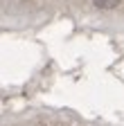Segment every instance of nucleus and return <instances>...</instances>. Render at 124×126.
I'll use <instances>...</instances> for the list:
<instances>
[{"instance_id":"1","label":"nucleus","mask_w":124,"mask_h":126,"mask_svg":"<svg viewBox=\"0 0 124 126\" xmlns=\"http://www.w3.org/2000/svg\"><path fill=\"white\" fill-rule=\"evenodd\" d=\"M95 2V7H99V9H113V7H117L122 0H92Z\"/></svg>"}]
</instances>
